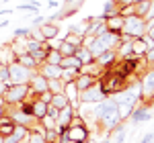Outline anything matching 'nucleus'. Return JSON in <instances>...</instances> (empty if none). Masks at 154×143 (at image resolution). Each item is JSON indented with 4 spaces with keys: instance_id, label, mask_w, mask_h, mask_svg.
<instances>
[{
    "instance_id": "obj_1",
    "label": "nucleus",
    "mask_w": 154,
    "mask_h": 143,
    "mask_svg": "<svg viewBox=\"0 0 154 143\" xmlns=\"http://www.w3.org/2000/svg\"><path fill=\"white\" fill-rule=\"evenodd\" d=\"M99 114H101V121H103L107 127H111V125H115V123L119 121V110H117V106L111 104V102L103 104L101 110H99Z\"/></svg>"
},
{
    "instance_id": "obj_2",
    "label": "nucleus",
    "mask_w": 154,
    "mask_h": 143,
    "mask_svg": "<svg viewBox=\"0 0 154 143\" xmlns=\"http://www.w3.org/2000/svg\"><path fill=\"white\" fill-rule=\"evenodd\" d=\"M117 102L121 104V112H119V114H125V112L129 110V106L136 102V94H134V92H127V94H123V96L117 98Z\"/></svg>"
},
{
    "instance_id": "obj_3",
    "label": "nucleus",
    "mask_w": 154,
    "mask_h": 143,
    "mask_svg": "<svg viewBox=\"0 0 154 143\" xmlns=\"http://www.w3.org/2000/svg\"><path fill=\"white\" fill-rule=\"evenodd\" d=\"M103 98V92L99 88H93V90H86L82 94V100H101Z\"/></svg>"
},
{
    "instance_id": "obj_4",
    "label": "nucleus",
    "mask_w": 154,
    "mask_h": 143,
    "mask_svg": "<svg viewBox=\"0 0 154 143\" xmlns=\"http://www.w3.org/2000/svg\"><path fill=\"white\" fill-rule=\"evenodd\" d=\"M125 29H127V33H140V29H142V27H140V20H138V18H136V20H134V18L127 20V22H125Z\"/></svg>"
},
{
    "instance_id": "obj_5",
    "label": "nucleus",
    "mask_w": 154,
    "mask_h": 143,
    "mask_svg": "<svg viewBox=\"0 0 154 143\" xmlns=\"http://www.w3.org/2000/svg\"><path fill=\"white\" fill-rule=\"evenodd\" d=\"M152 88H154V72H152V74L146 78V82H144V90H146V92H150Z\"/></svg>"
},
{
    "instance_id": "obj_6",
    "label": "nucleus",
    "mask_w": 154,
    "mask_h": 143,
    "mask_svg": "<svg viewBox=\"0 0 154 143\" xmlns=\"http://www.w3.org/2000/svg\"><path fill=\"white\" fill-rule=\"evenodd\" d=\"M142 118H148V114H146L144 110H138V112H134V121H142Z\"/></svg>"
},
{
    "instance_id": "obj_7",
    "label": "nucleus",
    "mask_w": 154,
    "mask_h": 143,
    "mask_svg": "<svg viewBox=\"0 0 154 143\" xmlns=\"http://www.w3.org/2000/svg\"><path fill=\"white\" fill-rule=\"evenodd\" d=\"M121 25H123V22H121L119 18H113V20H111V29H121Z\"/></svg>"
},
{
    "instance_id": "obj_8",
    "label": "nucleus",
    "mask_w": 154,
    "mask_h": 143,
    "mask_svg": "<svg viewBox=\"0 0 154 143\" xmlns=\"http://www.w3.org/2000/svg\"><path fill=\"white\" fill-rule=\"evenodd\" d=\"M154 141V133H150V135H146L144 139H142V143H152Z\"/></svg>"
},
{
    "instance_id": "obj_9",
    "label": "nucleus",
    "mask_w": 154,
    "mask_h": 143,
    "mask_svg": "<svg viewBox=\"0 0 154 143\" xmlns=\"http://www.w3.org/2000/svg\"><path fill=\"white\" fill-rule=\"evenodd\" d=\"M47 74H50V76L54 74V78H56V76H58V69H56V67H47Z\"/></svg>"
},
{
    "instance_id": "obj_10",
    "label": "nucleus",
    "mask_w": 154,
    "mask_h": 143,
    "mask_svg": "<svg viewBox=\"0 0 154 143\" xmlns=\"http://www.w3.org/2000/svg\"><path fill=\"white\" fill-rule=\"evenodd\" d=\"M109 59H111V53H105V55L101 57V61H109Z\"/></svg>"
},
{
    "instance_id": "obj_11",
    "label": "nucleus",
    "mask_w": 154,
    "mask_h": 143,
    "mask_svg": "<svg viewBox=\"0 0 154 143\" xmlns=\"http://www.w3.org/2000/svg\"><path fill=\"white\" fill-rule=\"evenodd\" d=\"M37 114H43V104H37Z\"/></svg>"
},
{
    "instance_id": "obj_12",
    "label": "nucleus",
    "mask_w": 154,
    "mask_h": 143,
    "mask_svg": "<svg viewBox=\"0 0 154 143\" xmlns=\"http://www.w3.org/2000/svg\"><path fill=\"white\" fill-rule=\"evenodd\" d=\"M150 14H154V6H152V10H150Z\"/></svg>"
}]
</instances>
